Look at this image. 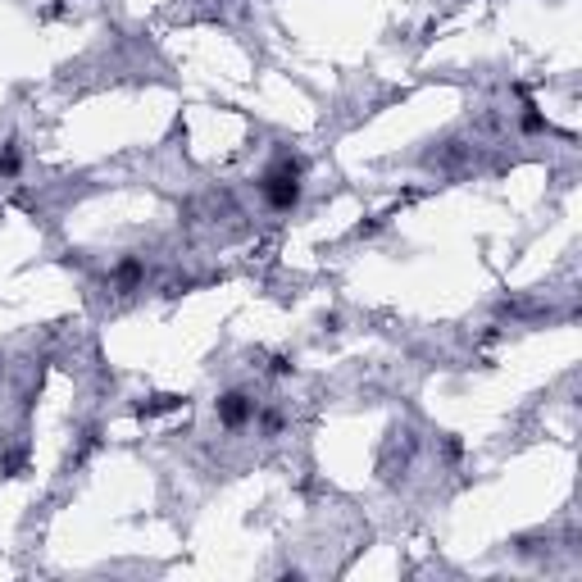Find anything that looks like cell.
Segmentation results:
<instances>
[{
  "label": "cell",
  "mask_w": 582,
  "mask_h": 582,
  "mask_svg": "<svg viewBox=\"0 0 582 582\" xmlns=\"http://www.w3.org/2000/svg\"><path fill=\"white\" fill-rule=\"evenodd\" d=\"M301 177H305V164L301 160L278 155V160L269 164L264 182H259V187H264V200H269L273 209H296V205H301V192H305Z\"/></svg>",
  "instance_id": "cell-1"
},
{
  "label": "cell",
  "mask_w": 582,
  "mask_h": 582,
  "mask_svg": "<svg viewBox=\"0 0 582 582\" xmlns=\"http://www.w3.org/2000/svg\"><path fill=\"white\" fill-rule=\"evenodd\" d=\"M255 419V400L246 391H223L219 396V423L223 427H246Z\"/></svg>",
  "instance_id": "cell-2"
},
{
  "label": "cell",
  "mask_w": 582,
  "mask_h": 582,
  "mask_svg": "<svg viewBox=\"0 0 582 582\" xmlns=\"http://www.w3.org/2000/svg\"><path fill=\"white\" fill-rule=\"evenodd\" d=\"M141 278H146V264H141V259H132V255L118 259V269H114V287L118 291H132Z\"/></svg>",
  "instance_id": "cell-3"
}]
</instances>
